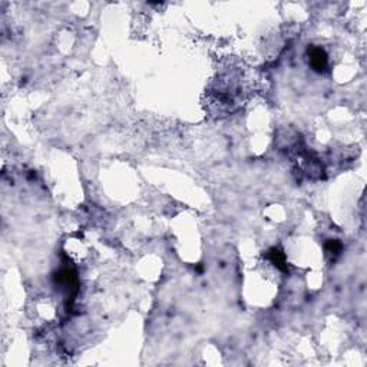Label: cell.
Wrapping results in <instances>:
<instances>
[{
	"label": "cell",
	"instance_id": "cell-1",
	"mask_svg": "<svg viewBox=\"0 0 367 367\" xmlns=\"http://www.w3.org/2000/svg\"><path fill=\"white\" fill-rule=\"evenodd\" d=\"M309 57H310V66L313 68V71L321 73L327 69L329 65V57L327 53L324 52V49L321 48H310L309 49Z\"/></svg>",
	"mask_w": 367,
	"mask_h": 367
},
{
	"label": "cell",
	"instance_id": "cell-2",
	"mask_svg": "<svg viewBox=\"0 0 367 367\" xmlns=\"http://www.w3.org/2000/svg\"><path fill=\"white\" fill-rule=\"evenodd\" d=\"M268 258L273 261V264L280 268L281 271H287V260H286V254L278 250V248H271L268 251Z\"/></svg>",
	"mask_w": 367,
	"mask_h": 367
},
{
	"label": "cell",
	"instance_id": "cell-3",
	"mask_svg": "<svg viewBox=\"0 0 367 367\" xmlns=\"http://www.w3.org/2000/svg\"><path fill=\"white\" fill-rule=\"evenodd\" d=\"M324 247H326V251L331 256H339L343 250V245L339 239H329Z\"/></svg>",
	"mask_w": 367,
	"mask_h": 367
}]
</instances>
